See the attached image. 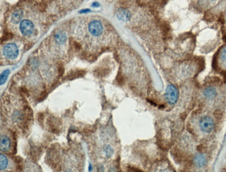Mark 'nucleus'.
I'll use <instances>...</instances> for the list:
<instances>
[{
  "mask_svg": "<svg viewBox=\"0 0 226 172\" xmlns=\"http://www.w3.org/2000/svg\"><path fill=\"white\" fill-rule=\"evenodd\" d=\"M165 97L170 105H174L178 99V91L173 84H170L166 89Z\"/></svg>",
  "mask_w": 226,
  "mask_h": 172,
  "instance_id": "nucleus-1",
  "label": "nucleus"
},
{
  "mask_svg": "<svg viewBox=\"0 0 226 172\" xmlns=\"http://www.w3.org/2000/svg\"><path fill=\"white\" fill-rule=\"evenodd\" d=\"M199 126L203 132H211L214 127V120L209 117H202L199 121Z\"/></svg>",
  "mask_w": 226,
  "mask_h": 172,
  "instance_id": "nucleus-2",
  "label": "nucleus"
},
{
  "mask_svg": "<svg viewBox=\"0 0 226 172\" xmlns=\"http://www.w3.org/2000/svg\"><path fill=\"white\" fill-rule=\"evenodd\" d=\"M4 55L9 59H15L19 54L18 47L14 43H8L4 47Z\"/></svg>",
  "mask_w": 226,
  "mask_h": 172,
  "instance_id": "nucleus-3",
  "label": "nucleus"
},
{
  "mask_svg": "<svg viewBox=\"0 0 226 172\" xmlns=\"http://www.w3.org/2000/svg\"><path fill=\"white\" fill-rule=\"evenodd\" d=\"M20 30L22 35L25 36H31L34 32V25L29 20H24L20 22Z\"/></svg>",
  "mask_w": 226,
  "mask_h": 172,
  "instance_id": "nucleus-4",
  "label": "nucleus"
},
{
  "mask_svg": "<svg viewBox=\"0 0 226 172\" xmlns=\"http://www.w3.org/2000/svg\"><path fill=\"white\" fill-rule=\"evenodd\" d=\"M88 30L92 35L95 36H100L103 32V26L98 20H93L88 25Z\"/></svg>",
  "mask_w": 226,
  "mask_h": 172,
  "instance_id": "nucleus-5",
  "label": "nucleus"
},
{
  "mask_svg": "<svg viewBox=\"0 0 226 172\" xmlns=\"http://www.w3.org/2000/svg\"><path fill=\"white\" fill-rule=\"evenodd\" d=\"M116 17L120 21L127 22L129 21L132 17L131 13L125 9H120L116 11Z\"/></svg>",
  "mask_w": 226,
  "mask_h": 172,
  "instance_id": "nucleus-6",
  "label": "nucleus"
},
{
  "mask_svg": "<svg viewBox=\"0 0 226 172\" xmlns=\"http://www.w3.org/2000/svg\"><path fill=\"white\" fill-rule=\"evenodd\" d=\"M194 162L198 167H203L207 163V158L203 154H197L194 158Z\"/></svg>",
  "mask_w": 226,
  "mask_h": 172,
  "instance_id": "nucleus-7",
  "label": "nucleus"
},
{
  "mask_svg": "<svg viewBox=\"0 0 226 172\" xmlns=\"http://www.w3.org/2000/svg\"><path fill=\"white\" fill-rule=\"evenodd\" d=\"M86 72L84 70L82 69H77L73 71H71L68 73V75H67V78L68 80H74V79L78 78V77H84Z\"/></svg>",
  "mask_w": 226,
  "mask_h": 172,
  "instance_id": "nucleus-8",
  "label": "nucleus"
},
{
  "mask_svg": "<svg viewBox=\"0 0 226 172\" xmlns=\"http://www.w3.org/2000/svg\"><path fill=\"white\" fill-rule=\"evenodd\" d=\"M55 39L57 44H59V45H63V44H64L65 41H66V34L63 32H62V31H59V32H58L55 34Z\"/></svg>",
  "mask_w": 226,
  "mask_h": 172,
  "instance_id": "nucleus-9",
  "label": "nucleus"
},
{
  "mask_svg": "<svg viewBox=\"0 0 226 172\" xmlns=\"http://www.w3.org/2000/svg\"><path fill=\"white\" fill-rule=\"evenodd\" d=\"M23 18V12L21 10H16L12 13L11 15V20L13 23H19L22 20Z\"/></svg>",
  "mask_w": 226,
  "mask_h": 172,
  "instance_id": "nucleus-10",
  "label": "nucleus"
},
{
  "mask_svg": "<svg viewBox=\"0 0 226 172\" xmlns=\"http://www.w3.org/2000/svg\"><path fill=\"white\" fill-rule=\"evenodd\" d=\"M10 147V140L5 135L1 137V149L4 151H7Z\"/></svg>",
  "mask_w": 226,
  "mask_h": 172,
  "instance_id": "nucleus-11",
  "label": "nucleus"
},
{
  "mask_svg": "<svg viewBox=\"0 0 226 172\" xmlns=\"http://www.w3.org/2000/svg\"><path fill=\"white\" fill-rule=\"evenodd\" d=\"M216 94H217V92H216V89L212 87V86L206 88L203 91L204 96H205L206 98H209V99H212V98H214L216 96Z\"/></svg>",
  "mask_w": 226,
  "mask_h": 172,
  "instance_id": "nucleus-12",
  "label": "nucleus"
},
{
  "mask_svg": "<svg viewBox=\"0 0 226 172\" xmlns=\"http://www.w3.org/2000/svg\"><path fill=\"white\" fill-rule=\"evenodd\" d=\"M0 158H1V162H0V164H1V170H3L7 167L8 160L7 158H6V156L4 155L3 154H1V157H0Z\"/></svg>",
  "mask_w": 226,
  "mask_h": 172,
  "instance_id": "nucleus-13",
  "label": "nucleus"
},
{
  "mask_svg": "<svg viewBox=\"0 0 226 172\" xmlns=\"http://www.w3.org/2000/svg\"><path fill=\"white\" fill-rule=\"evenodd\" d=\"M9 73H10V71L9 69H6L4 71H3L2 73L1 74V84H3L4 83L6 82V80L8 75H9Z\"/></svg>",
  "mask_w": 226,
  "mask_h": 172,
  "instance_id": "nucleus-14",
  "label": "nucleus"
},
{
  "mask_svg": "<svg viewBox=\"0 0 226 172\" xmlns=\"http://www.w3.org/2000/svg\"><path fill=\"white\" fill-rule=\"evenodd\" d=\"M104 152L107 157H111L113 153V149L111 148V146H107L104 148Z\"/></svg>",
  "mask_w": 226,
  "mask_h": 172,
  "instance_id": "nucleus-15",
  "label": "nucleus"
},
{
  "mask_svg": "<svg viewBox=\"0 0 226 172\" xmlns=\"http://www.w3.org/2000/svg\"><path fill=\"white\" fill-rule=\"evenodd\" d=\"M220 59L222 62L226 63V47L222 50L221 54H220Z\"/></svg>",
  "mask_w": 226,
  "mask_h": 172,
  "instance_id": "nucleus-16",
  "label": "nucleus"
},
{
  "mask_svg": "<svg viewBox=\"0 0 226 172\" xmlns=\"http://www.w3.org/2000/svg\"><path fill=\"white\" fill-rule=\"evenodd\" d=\"M13 34H11V32H4L2 37V40H10L13 38Z\"/></svg>",
  "mask_w": 226,
  "mask_h": 172,
  "instance_id": "nucleus-17",
  "label": "nucleus"
},
{
  "mask_svg": "<svg viewBox=\"0 0 226 172\" xmlns=\"http://www.w3.org/2000/svg\"><path fill=\"white\" fill-rule=\"evenodd\" d=\"M74 45V47H75V49L77 50H79L81 49L80 44L78 43V42H77V41H75L74 42V45Z\"/></svg>",
  "mask_w": 226,
  "mask_h": 172,
  "instance_id": "nucleus-18",
  "label": "nucleus"
},
{
  "mask_svg": "<svg viewBox=\"0 0 226 172\" xmlns=\"http://www.w3.org/2000/svg\"><path fill=\"white\" fill-rule=\"evenodd\" d=\"M21 91H22L23 94H27V95L29 94V93L27 91V89H25V88H21Z\"/></svg>",
  "mask_w": 226,
  "mask_h": 172,
  "instance_id": "nucleus-19",
  "label": "nucleus"
},
{
  "mask_svg": "<svg viewBox=\"0 0 226 172\" xmlns=\"http://www.w3.org/2000/svg\"><path fill=\"white\" fill-rule=\"evenodd\" d=\"M59 73H61V75L63 74V67L62 66V65H60V66H59Z\"/></svg>",
  "mask_w": 226,
  "mask_h": 172,
  "instance_id": "nucleus-20",
  "label": "nucleus"
},
{
  "mask_svg": "<svg viewBox=\"0 0 226 172\" xmlns=\"http://www.w3.org/2000/svg\"><path fill=\"white\" fill-rule=\"evenodd\" d=\"M90 9H84V10H82V11H80V13H88V12H90Z\"/></svg>",
  "mask_w": 226,
  "mask_h": 172,
  "instance_id": "nucleus-21",
  "label": "nucleus"
},
{
  "mask_svg": "<svg viewBox=\"0 0 226 172\" xmlns=\"http://www.w3.org/2000/svg\"><path fill=\"white\" fill-rule=\"evenodd\" d=\"M100 6V4L98 3V2H94L93 3V6L94 7H98Z\"/></svg>",
  "mask_w": 226,
  "mask_h": 172,
  "instance_id": "nucleus-22",
  "label": "nucleus"
},
{
  "mask_svg": "<svg viewBox=\"0 0 226 172\" xmlns=\"http://www.w3.org/2000/svg\"><path fill=\"white\" fill-rule=\"evenodd\" d=\"M209 1H216V0H209Z\"/></svg>",
  "mask_w": 226,
  "mask_h": 172,
  "instance_id": "nucleus-23",
  "label": "nucleus"
}]
</instances>
